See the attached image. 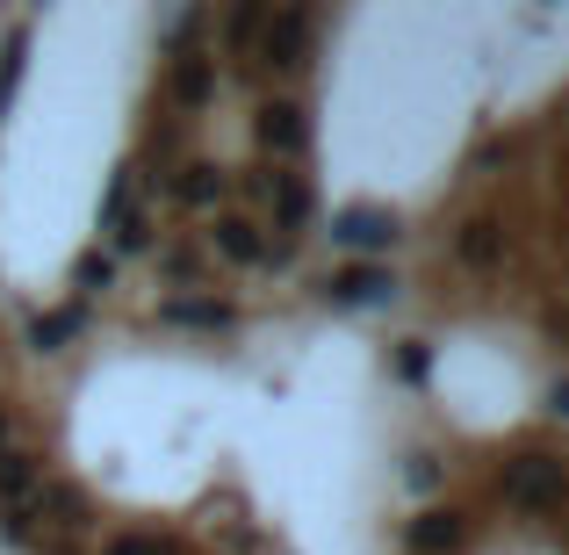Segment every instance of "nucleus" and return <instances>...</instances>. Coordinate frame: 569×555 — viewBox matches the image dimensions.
<instances>
[{
    "mask_svg": "<svg viewBox=\"0 0 569 555\" xmlns=\"http://www.w3.org/2000/svg\"><path fill=\"white\" fill-rule=\"evenodd\" d=\"M260 138H267V145H274V152H281V159H296V152H303V138H310V130H303V109H296V101H281V109H267V123H260Z\"/></svg>",
    "mask_w": 569,
    "mask_h": 555,
    "instance_id": "f257e3e1",
    "label": "nucleus"
}]
</instances>
